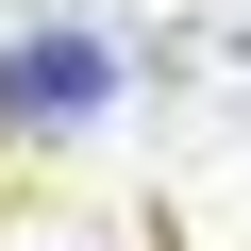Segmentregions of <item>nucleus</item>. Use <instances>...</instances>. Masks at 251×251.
I'll use <instances>...</instances> for the list:
<instances>
[{"instance_id": "nucleus-1", "label": "nucleus", "mask_w": 251, "mask_h": 251, "mask_svg": "<svg viewBox=\"0 0 251 251\" xmlns=\"http://www.w3.org/2000/svg\"><path fill=\"white\" fill-rule=\"evenodd\" d=\"M134 100V34L100 0H0V134H84Z\"/></svg>"}]
</instances>
